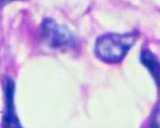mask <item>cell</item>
<instances>
[{
    "instance_id": "277c9868",
    "label": "cell",
    "mask_w": 160,
    "mask_h": 128,
    "mask_svg": "<svg viewBox=\"0 0 160 128\" xmlns=\"http://www.w3.org/2000/svg\"><path fill=\"white\" fill-rule=\"evenodd\" d=\"M13 83L12 80H8L6 83V97H7V111L5 113V118H4V122L6 125H10V121H12V124L19 125L18 120L16 119V116L13 114V100H12V96H13Z\"/></svg>"
},
{
    "instance_id": "3957f363",
    "label": "cell",
    "mask_w": 160,
    "mask_h": 128,
    "mask_svg": "<svg viewBox=\"0 0 160 128\" xmlns=\"http://www.w3.org/2000/svg\"><path fill=\"white\" fill-rule=\"evenodd\" d=\"M141 60L143 64L146 66L147 68L151 72L156 84L160 87V63L158 62V60L149 50H144L142 52Z\"/></svg>"
},
{
    "instance_id": "5b68a950",
    "label": "cell",
    "mask_w": 160,
    "mask_h": 128,
    "mask_svg": "<svg viewBox=\"0 0 160 128\" xmlns=\"http://www.w3.org/2000/svg\"><path fill=\"white\" fill-rule=\"evenodd\" d=\"M12 1H14V0H0V7L5 6L6 4L12 2Z\"/></svg>"
},
{
    "instance_id": "7a4b0ae2",
    "label": "cell",
    "mask_w": 160,
    "mask_h": 128,
    "mask_svg": "<svg viewBox=\"0 0 160 128\" xmlns=\"http://www.w3.org/2000/svg\"><path fill=\"white\" fill-rule=\"evenodd\" d=\"M43 36L47 40L48 44L53 47H67L70 48L74 46L76 40L70 33L58 25L54 21L46 20L42 28Z\"/></svg>"
},
{
    "instance_id": "6da1fadb",
    "label": "cell",
    "mask_w": 160,
    "mask_h": 128,
    "mask_svg": "<svg viewBox=\"0 0 160 128\" xmlns=\"http://www.w3.org/2000/svg\"><path fill=\"white\" fill-rule=\"evenodd\" d=\"M136 40V35L108 34L98 39L95 52L101 60L108 63L120 62Z\"/></svg>"
}]
</instances>
